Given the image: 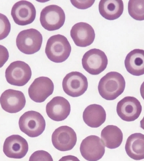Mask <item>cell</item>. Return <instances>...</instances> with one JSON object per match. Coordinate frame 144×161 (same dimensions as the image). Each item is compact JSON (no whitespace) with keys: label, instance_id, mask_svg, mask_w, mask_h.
I'll return each instance as SVG.
<instances>
[{"label":"cell","instance_id":"obj_1","mask_svg":"<svg viewBox=\"0 0 144 161\" xmlns=\"http://www.w3.org/2000/svg\"><path fill=\"white\" fill-rule=\"evenodd\" d=\"M126 86L125 78L120 73L112 71L100 79L98 89L103 98L114 100L124 92Z\"/></svg>","mask_w":144,"mask_h":161},{"label":"cell","instance_id":"obj_2","mask_svg":"<svg viewBox=\"0 0 144 161\" xmlns=\"http://www.w3.org/2000/svg\"><path fill=\"white\" fill-rule=\"evenodd\" d=\"M71 47L68 39L62 35L52 36L47 41L45 53L49 60L55 63H62L70 55Z\"/></svg>","mask_w":144,"mask_h":161},{"label":"cell","instance_id":"obj_3","mask_svg":"<svg viewBox=\"0 0 144 161\" xmlns=\"http://www.w3.org/2000/svg\"><path fill=\"white\" fill-rule=\"evenodd\" d=\"M20 130L30 137H38L44 132L46 122L43 116L34 111H27L20 117L19 121Z\"/></svg>","mask_w":144,"mask_h":161},{"label":"cell","instance_id":"obj_4","mask_svg":"<svg viewBox=\"0 0 144 161\" xmlns=\"http://www.w3.org/2000/svg\"><path fill=\"white\" fill-rule=\"evenodd\" d=\"M42 42V34L33 28L22 31L16 39V44L19 50L26 54H32L39 51Z\"/></svg>","mask_w":144,"mask_h":161},{"label":"cell","instance_id":"obj_5","mask_svg":"<svg viewBox=\"0 0 144 161\" xmlns=\"http://www.w3.org/2000/svg\"><path fill=\"white\" fill-rule=\"evenodd\" d=\"M42 26L48 31L58 30L64 25L65 14L61 7L51 5L43 8L40 18Z\"/></svg>","mask_w":144,"mask_h":161},{"label":"cell","instance_id":"obj_6","mask_svg":"<svg viewBox=\"0 0 144 161\" xmlns=\"http://www.w3.org/2000/svg\"><path fill=\"white\" fill-rule=\"evenodd\" d=\"M31 76L30 67L26 63L22 61L11 63L5 71L7 82L14 86H24L30 80Z\"/></svg>","mask_w":144,"mask_h":161},{"label":"cell","instance_id":"obj_7","mask_svg":"<svg viewBox=\"0 0 144 161\" xmlns=\"http://www.w3.org/2000/svg\"><path fill=\"white\" fill-rule=\"evenodd\" d=\"M107 57L104 52L97 49H90L85 53L82 59L83 68L89 74L97 75L106 69Z\"/></svg>","mask_w":144,"mask_h":161},{"label":"cell","instance_id":"obj_8","mask_svg":"<svg viewBox=\"0 0 144 161\" xmlns=\"http://www.w3.org/2000/svg\"><path fill=\"white\" fill-rule=\"evenodd\" d=\"M62 85L67 95L73 97H79L87 90L88 82L84 74L79 72L73 71L66 75Z\"/></svg>","mask_w":144,"mask_h":161},{"label":"cell","instance_id":"obj_9","mask_svg":"<svg viewBox=\"0 0 144 161\" xmlns=\"http://www.w3.org/2000/svg\"><path fill=\"white\" fill-rule=\"evenodd\" d=\"M77 135L71 127L63 126L56 129L52 136L53 145L58 150L66 152L71 150L76 144Z\"/></svg>","mask_w":144,"mask_h":161},{"label":"cell","instance_id":"obj_10","mask_svg":"<svg viewBox=\"0 0 144 161\" xmlns=\"http://www.w3.org/2000/svg\"><path fill=\"white\" fill-rule=\"evenodd\" d=\"M80 151L83 158L88 161H97L103 157L105 147L98 136L91 135L84 139Z\"/></svg>","mask_w":144,"mask_h":161},{"label":"cell","instance_id":"obj_11","mask_svg":"<svg viewBox=\"0 0 144 161\" xmlns=\"http://www.w3.org/2000/svg\"><path fill=\"white\" fill-rule=\"evenodd\" d=\"M141 111V103L134 97H126L119 101L117 105L116 111L118 116L126 122H133L137 119Z\"/></svg>","mask_w":144,"mask_h":161},{"label":"cell","instance_id":"obj_12","mask_svg":"<svg viewBox=\"0 0 144 161\" xmlns=\"http://www.w3.org/2000/svg\"><path fill=\"white\" fill-rule=\"evenodd\" d=\"M54 90V85L51 79L47 77H39L30 86L28 95L33 101L41 103L52 95Z\"/></svg>","mask_w":144,"mask_h":161},{"label":"cell","instance_id":"obj_13","mask_svg":"<svg viewBox=\"0 0 144 161\" xmlns=\"http://www.w3.org/2000/svg\"><path fill=\"white\" fill-rule=\"evenodd\" d=\"M36 11L33 3L27 1H20L15 3L11 10V15L15 23L25 26L33 23Z\"/></svg>","mask_w":144,"mask_h":161},{"label":"cell","instance_id":"obj_14","mask_svg":"<svg viewBox=\"0 0 144 161\" xmlns=\"http://www.w3.org/2000/svg\"><path fill=\"white\" fill-rule=\"evenodd\" d=\"M0 104L2 109L6 112L17 113L25 106V96L21 91L8 89L1 95Z\"/></svg>","mask_w":144,"mask_h":161},{"label":"cell","instance_id":"obj_15","mask_svg":"<svg viewBox=\"0 0 144 161\" xmlns=\"http://www.w3.org/2000/svg\"><path fill=\"white\" fill-rule=\"evenodd\" d=\"M28 142L22 136L12 135L7 137L3 146V152L10 158L20 159L24 157L28 151Z\"/></svg>","mask_w":144,"mask_h":161},{"label":"cell","instance_id":"obj_16","mask_svg":"<svg viewBox=\"0 0 144 161\" xmlns=\"http://www.w3.org/2000/svg\"><path fill=\"white\" fill-rule=\"evenodd\" d=\"M71 106L69 101L64 97H55L46 106V112L49 118L56 122L65 120L69 116Z\"/></svg>","mask_w":144,"mask_h":161},{"label":"cell","instance_id":"obj_17","mask_svg":"<svg viewBox=\"0 0 144 161\" xmlns=\"http://www.w3.org/2000/svg\"><path fill=\"white\" fill-rule=\"evenodd\" d=\"M70 36L77 46L85 47L92 44L95 39V34L91 25L80 22L72 27Z\"/></svg>","mask_w":144,"mask_h":161},{"label":"cell","instance_id":"obj_18","mask_svg":"<svg viewBox=\"0 0 144 161\" xmlns=\"http://www.w3.org/2000/svg\"><path fill=\"white\" fill-rule=\"evenodd\" d=\"M83 118L87 125L92 128H97L106 121V111L101 105H90L84 110Z\"/></svg>","mask_w":144,"mask_h":161},{"label":"cell","instance_id":"obj_19","mask_svg":"<svg viewBox=\"0 0 144 161\" xmlns=\"http://www.w3.org/2000/svg\"><path fill=\"white\" fill-rule=\"evenodd\" d=\"M125 68L130 74L135 76L144 74V50L134 49L126 56Z\"/></svg>","mask_w":144,"mask_h":161},{"label":"cell","instance_id":"obj_20","mask_svg":"<svg viewBox=\"0 0 144 161\" xmlns=\"http://www.w3.org/2000/svg\"><path fill=\"white\" fill-rule=\"evenodd\" d=\"M128 156L135 160L144 159V135L135 133L128 137L125 145Z\"/></svg>","mask_w":144,"mask_h":161},{"label":"cell","instance_id":"obj_21","mask_svg":"<svg viewBox=\"0 0 144 161\" xmlns=\"http://www.w3.org/2000/svg\"><path fill=\"white\" fill-rule=\"evenodd\" d=\"M122 0H101L99 5L100 14L105 19L113 20L121 17L123 13Z\"/></svg>","mask_w":144,"mask_h":161},{"label":"cell","instance_id":"obj_22","mask_svg":"<svg viewBox=\"0 0 144 161\" xmlns=\"http://www.w3.org/2000/svg\"><path fill=\"white\" fill-rule=\"evenodd\" d=\"M101 137L102 142L107 148L115 149L122 143L123 134L117 126L109 125L102 130Z\"/></svg>","mask_w":144,"mask_h":161},{"label":"cell","instance_id":"obj_23","mask_svg":"<svg viewBox=\"0 0 144 161\" xmlns=\"http://www.w3.org/2000/svg\"><path fill=\"white\" fill-rule=\"evenodd\" d=\"M129 14L136 20H144V0H130L128 3Z\"/></svg>","mask_w":144,"mask_h":161},{"label":"cell","instance_id":"obj_24","mask_svg":"<svg viewBox=\"0 0 144 161\" xmlns=\"http://www.w3.org/2000/svg\"><path fill=\"white\" fill-rule=\"evenodd\" d=\"M11 24L7 16L0 13V40L4 39L9 35Z\"/></svg>","mask_w":144,"mask_h":161},{"label":"cell","instance_id":"obj_25","mask_svg":"<svg viewBox=\"0 0 144 161\" xmlns=\"http://www.w3.org/2000/svg\"><path fill=\"white\" fill-rule=\"evenodd\" d=\"M29 161H53L50 153L43 150L34 152L30 157Z\"/></svg>","mask_w":144,"mask_h":161},{"label":"cell","instance_id":"obj_26","mask_svg":"<svg viewBox=\"0 0 144 161\" xmlns=\"http://www.w3.org/2000/svg\"><path fill=\"white\" fill-rule=\"evenodd\" d=\"M72 4L79 9H85L89 7L94 4V1H71Z\"/></svg>","mask_w":144,"mask_h":161},{"label":"cell","instance_id":"obj_27","mask_svg":"<svg viewBox=\"0 0 144 161\" xmlns=\"http://www.w3.org/2000/svg\"><path fill=\"white\" fill-rule=\"evenodd\" d=\"M9 58V53L7 48L0 45V68L3 67Z\"/></svg>","mask_w":144,"mask_h":161},{"label":"cell","instance_id":"obj_28","mask_svg":"<svg viewBox=\"0 0 144 161\" xmlns=\"http://www.w3.org/2000/svg\"><path fill=\"white\" fill-rule=\"evenodd\" d=\"M59 161H80V160L75 156L68 155L62 157Z\"/></svg>","mask_w":144,"mask_h":161},{"label":"cell","instance_id":"obj_29","mask_svg":"<svg viewBox=\"0 0 144 161\" xmlns=\"http://www.w3.org/2000/svg\"><path fill=\"white\" fill-rule=\"evenodd\" d=\"M140 91L141 97L144 100V81L141 84V87H140Z\"/></svg>","mask_w":144,"mask_h":161},{"label":"cell","instance_id":"obj_30","mask_svg":"<svg viewBox=\"0 0 144 161\" xmlns=\"http://www.w3.org/2000/svg\"><path fill=\"white\" fill-rule=\"evenodd\" d=\"M140 127L144 130V116L143 118L140 121Z\"/></svg>","mask_w":144,"mask_h":161}]
</instances>
